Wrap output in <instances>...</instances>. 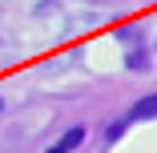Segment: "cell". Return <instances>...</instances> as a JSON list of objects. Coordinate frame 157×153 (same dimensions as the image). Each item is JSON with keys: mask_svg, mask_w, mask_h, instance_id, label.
<instances>
[{"mask_svg": "<svg viewBox=\"0 0 157 153\" xmlns=\"http://www.w3.org/2000/svg\"><path fill=\"white\" fill-rule=\"evenodd\" d=\"M137 121H157V93H153V97H141V101H137V105H133V109H129V113H125L117 125L105 133V141H117L129 125H137Z\"/></svg>", "mask_w": 157, "mask_h": 153, "instance_id": "cell-1", "label": "cell"}, {"mask_svg": "<svg viewBox=\"0 0 157 153\" xmlns=\"http://www.w3.org/2000/svg\"><path fill=\"white\" fill-rule=\"evenodd\" d=\"M81 141H85V129L77 125V129H69L65 137H60V141H56L48 153H77V149H81Z\"/></svg>", "mask_w": 157, "mask_h": 153, "instance_id": "cell-2", "label": "cell"}, {"mask_svg": "<svg viewBox=\"0 0 157 153\" xmlns=\"http://www.w3.org/2000/svg\"><path fill=\"white\" fill-rule=\"evenodd\" d=\"M0 109H4V101H0Z\"/></svg>", "mask_w": 157, "mask_h": 153, "instance_id": "cell-3", "label": "cell"}]
</instances>
